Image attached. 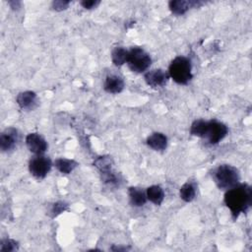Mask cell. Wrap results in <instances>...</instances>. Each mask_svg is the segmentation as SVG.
I'll return each instance as SVG.
<instances>
[{
    "mask_svg": "<svg viewBox=\"0 0 252 252\" xmlns=\"http://www.w3.org/2000/svg\"><path fill=\"white\" fill-rule=\"evenodd\" d=\"M8 4L11 6V8L15 9V8H20L21 2H19V1H9Z\"/></svg>",
    "mask_w": 252,
    "mask_h": 252,
    "instance_id": "cell-24",
    "label": "cell"
},
{
    "mask_svg": "<svg viewBox=\"0 0 252 252\" xmlns=\"http://www.w3.org/2000/svg\"><path fill=\"white\" fill-rule=\"evenodd\" d=\"M100 2L98 0H83L80 2V4L85 8V9H94L95 8Z\"/></svg>",
    "mask_w": 252,
    "mask_h": 252,
    "instance_id": "cell-23",
    "label": "cell"
},
{
    "mask_svg": "<svg viewBox=\"0 0 252 252\" xmlns=\"http://www.w3.org/2000/svg\"><path fill=\"white\" fill-rule=\"evenodd\" d=\"M128 50L122 46L113 48L111 52V61L115 66H122L127 62Z\"/></svg>",
    "mask_w": 252,
    "mask_h": 252,
    "instance_id": "cell-18",
    "label": "cell"
},
{
    "mask_svg": "<svg viewBox=\"0 0 252 252\" xmlns=\"http://www.w3.org/2000/svg\"><path fill=\"white\" fill-rule=\"evenodd\" d=\"M78 164L79 163L76 160L70 159V158H57L54 161V165L58 169V171H60L61 173H64V174L71 173L78 166Z\"/></svg>",
    "mask_w": 252,
    "mask_h": 252,
    "instance_id": "cell-16",
    "label": "cell"
},
{
    "mask_svg": "<svg viewBox=\"0 0 252 252\" xmlns=\"http://www.w3.org/2000/svg\"><path fill=\"white\" fill-rule=\"evenodd\" d=\"M147 145L154 151H163L167 147V137L160 132H155L147 138Z\"/></svg>",
    "mask_w": 252,
    "mask_h": 252,
    "instance_id": "cell-13",
    "label": "cell"
},
{
    "mask_svg": "<svg viewBox=\"0 0 252 252\" xmlns=\"http://www.w3.org/2000/svg\"><path fill=\"white\" fill-rule=\"evenodd\" d=\"M128 196L130 204L133 207H142L148 201L146 191L139 187H129Z\"/></svg>",
    "mask_w": 252,
    "mask_h": 252,
    "instance_id": "cell-14",
    "label": "cell"
},
{
    "mask_svg": "<svg viewBox=\"0 0 252 252\" xmlns=\"http://www.w3.org/2000/svg\"><path fill=\"white\" fill-rule=\"evenodd\" d=\"M68 209V204L63 202V201H58L56 203H54L51 207V214L52 217H57L58 215H60L61 213L65 212Z\"/></svg>",
    "mask_w": 252,
    "mask_h": 252,
    "instance_id": "cell-21",
    "label": "cell"
},
{
    "mask_svg": "<svg viewBox=\"0 0 252 252\" xmlns=\"http://www.w3.org/2000/svg\"><path fill=\"white\" fill-rule=\"evenodd\" d=\"M167 72L169 78L179 85L188 84L193 77L191 61L185 56L175 57L170 62Z\"/></svg>",
    "mask_w": 252,
    "mask_h": 252,
    "instance_id": "cell-4",
    "label": "cell"
},
{
    "mask_svg": "<svg viewBox=\"0 0 252 252\" xmlns=\"http://www.w3.org/2000/svg\"><path fill=\"white\" fill-rule=\"evenodd\" d=\"M112 158L109 156H101L98 157L94 161V165L99 170L100 173L109 171L112 169Z\"/></svg>",
    "mask_w": 252,
    "mask_h": 252,
    "instance_id": "cell-19",
    "label": "cell"
},
{
    "mask_svg": "<svg viewBox=\"0 0 252 252\" xmlns=\"http://www.w3.org/2000/svg\"><path fill=\"white\" fill-rule=\"evenodd\" d=\"M20 141V134L16 128L10 127L0 135V149L2 152L14 150Z\"/></svg>",
    "mask_w": 252,
    "mask_h": 252,
    "instance_id": "cell-7",
    "label": "cell"
},
{
    "mask_svg": "<svg viewBox=\"0 0 252 252\" xmlns=\"http://www.w3.org/2000/svg\"><path fill=\"white\" fill-rule=\"evenodd\" d=\"M196 185L192 181H187L184 183L180 190H179V196L184 202H192L196 197Z\"/></svg>",
    "mask_w": 252,
    "mask_h": 252,
    "instance_id": "cell-17",
    "label": "cell"
},
{
    "mask_svg": "<svg viewBox=\"0 0 252 252\" xmlns=\"http://www.w3.org/2000/svg\"><path fill=\"white\" fill-rule=\"evenodd\" d=\"M212 177L220 190H228L237 185L240 180L238 169L230 164H220L216 167Z\"/></svg>",
    "mask_w": 252,
    "mask_h": 252,
    "instance_id": "cell-3",
    "label": "cell"
},
{
    "mask_svg": "<svg viewBox=\"0 0 252 252\" xmlns=\"http://www.w3.org/2000/svg\"><path fill=\"white\" fill-rule=\"evenodd\" d=\"M18 242L14 239L6 238L1 241V247L0 251L1 252H13L18 249Z\"/></svg>",
    "mask_w": 252,
    "mask_h": 252,
    "instance_id": "cell-20",
    "label": "cell"
},
{
    "mask_svg": "<svg viewBox=\"0 0 252 252\" xmlns=\"http://www.w3.org/2000/svg\"><path fill=\"white\" fill-rule=\"evenodd\" d=\"M199 1H189V0H171L168 2V8L172 14L180 16L185 14L190 8L201 5Z\"/></svg>",
    "mask_w": 252,
    "mask_h": 252,
    "instance_id": "cell-12",
    "label": "cell"
},
{
    "mask_svg": "<svg viewBox=\"0 0 252 252\" xmlns=\"http://www.w3.org/2000/svg\"><path fill=\"white\" fill-rule=\"evenodd\" d=\"M70 4V1H64V0H56L51 3V7L55 11H63L68 8Z\"/></svg>",
    "mask_w": 252,
    "mask_h": 252,
    "instance_id": "cell-22",
    "label": "cell"
},
{
    "mask_svg": "<svg viewBox=\"0 0 252 252\" xmlns=\"http://www.w3.org/2000/svg\"><path fill=\"white\" fill-rule=\"evenodd\" d=\"M26 145L29 151L35 156L43 155L47 150V142L38 133H30L26 137Z\"/></svg>",
    "mask_w": 252,
    "mask_h": 252,
    "instance_id": "cell-9",
    "label": "cell"
},
{
    "mask_svg": "<svg viewBox=\"0 0 252 252\" xmlns=\"http://www.w3.org/2000/svg\"><path fill=\"white\" fill-rule=\"evenodd\" d=\"M52 166L51 159L48 157L37 155L33 157L29 162V170L31 174L36 179H43Z\"/></svg>",
    "mask_w": 252,
    "mask_h": 252,
    "instance_id": "cell-6",
    "label": "cell"
},
{
    "mask_svg": "<svg viewBox=\"0 0 252 252\" xmlns=\"http://www.w3.org/2000/svg\"><path fill=\"white\" fill-rule=\"evenodd\" d=\"M147 198L153 204L159 206L164 200V191L159 185H152L146 190Z\"/></svg>",
    "mask_w": 252,
    "mask_h": 252,
    "instance_id": "cell-15",
    "label": "cell"
},
{
    "mask_svg": "<svg viewBox=\"0 0 252 252\" xmlns=\"http://www.w3.org/2000/svg\"><path fill=\"white\" fill-rule=\"evenodd\" d=\"M228 129L225 124L217 120H195L190 126L192 136L206 139L211 145L220 142L227 134Z\"/></svg>",
    "mask_w": 252,
    "mask_h": 252,
    "instance_id": "cell-2",
    "label": "cell"
},
{
    "mask_svg": "<svg viewBox=\"0 0 252 252\" xmlns=\"http://www.w3.org/2000/svg\"><path fill=\"white\" fill-rule=\"evenodd\" d=\"M16 100L20 108L24 110H33L38 105L37 95L32 91H25L20 93L17 95Z\"/></svg>",
    "mask_w": 252,
    "mask_h": 252,
    "instance_id": "cell-10",
    "label": "cell"
},
{
    "mask_svg": "<svg viewBox=\"0 0 252 252\" xmlns=\"http://www.w3.org/2000/svg\"><path fill=\"white\" fill-rule=\"evenodd\" d=\"M145 82L152 88H161L166 85L169 80L168 72L162 69H154L148 71L144 75Z\"/></svg>",
    "mask_w": 252,
    "mask_h": 252,
    "instance_id": "cell-8",
    "label": "cell"
},
{
    "mask_svg": "<svg viewBox=\"0 0 252 252\" xmlns=\"http://www.w3.org/2000/svg\"><path fill=\"white\" fill-rule=\"evenodd\" d=\"M125 87L124 80L122 77L116 74H110L105 77L103 83V89L108 94H119Z\"/></svg>",
    "mask_w": 252,
    "mask_h": 252,
    "instance_id": "cell-11",
    "label": "cell"
},
{
    "mask_svg": "<svg viewBox=\"0 0 252 252\" xmlns=\"http://www.w3.org/2000/svg\"><path fill=\"white\" fill-rule=\"evenodd\" d=\"M225 206L229 209L231 217L236 220L240 214L248 212L252 205V188L246 183H241L226 190L223 198Z\"/></svg>",
    "mask_w": 252,
    "mask_h": 252,
    "instance_id": "cell-1",
    "label": "cell"
},
{
    "mask_svg": "<svg viewBox=\"0 0 252 252\" xmlns=\"http://www.w3.org/2000/svg\"><path fill=\"white\" fill-rule=\"evenodd\" d=\"M126 63L132 72L140 74L149 69L152 64V58L147 51L136 46L128 50V58Z\"/></svg>",
    "mask_w": 252,
    "mask_h": 252,
    "instance_id": "cell-5",
    "label": "cell"
}]
</instances>
